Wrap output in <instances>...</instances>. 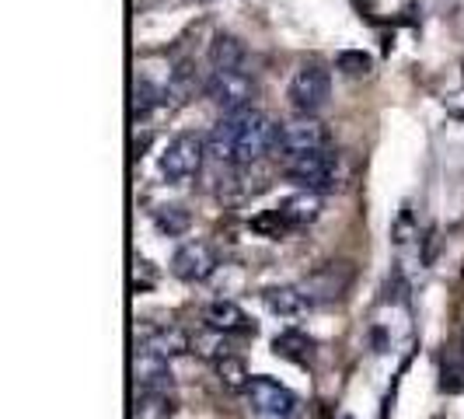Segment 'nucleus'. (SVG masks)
<instances>
[{
  "mask_svg": "<svg viewBox=\"0 0 464 419\" xmlns=\"http://www.w3.org/2000/svg\"><path fill=\"white\" fill-rule=\"evenodd\" d=\"M234 119V154L231 164H258L266 161L273 151H279V122L266 116V112H256V109H241V112H231Z\"/></svg>",
  "mask_w": 464,
  "mask_h": 419,
  "instance_id": "1",
  "label": "nucleus"
},
{
  "mask_svg": "<svg viewBox=\"0 0 464 419\" xmlns=\"http://www.w3.org/2000/svg\"><path fill=\"white\" fill-rule=\"evenodd\" d=\"M322 217V196L318 192H297V196H286L283 203L269 210V213H262L252 220V228L262 234H269V238H283V234L290 231H301L307 224H314Z\"/></svg>",
  "mask_w": 464,
  "mask_h": 419,
  "instance_id": "2",
  "label": "nucleus"
},
{
  "mask_svg": "<svg viewBox=\"0 0 464 419\" xmlns=\"http://www.w3.org/2000/svg\"><path fill=\"white\" fill-rule=\"evenodd\" d=\"M279 171L304 192H328V189H335V179H339V158L328 147L311 151V154H286Z\"/></svg>",
  "mask_w": 464,
  "mask_h": 419,
  "instance_id": "3",
  "label": "nucleus"
},
{
  "mask_svg": "<svg viewBox=\"0 0 464 419\" xmlns=\"http://www.w3.org/2000/svg\"><path fill=\"white\" fill-rule=\"evenodd\" d=\"M203 158H207V140L199 133H179V137L168 140V147L161 151L158 171H161L164 182L182 186L203 168Z\"/></svg>",
  "mask_w": 464,
  "mask_h": 419,
  "instance_id": "4",
  "label": "nucleus"
},
{
  "mask_svg": "<svg viewBox=\"0 0 464 419\" xmlns=\"http://www.w3.org/2000/svg\"><path fill=\"white\" fill-rule=\"evenodd\" d=\"M290 105L304 112V116H314L328 105V94H332V73L322 63H304L297 67V73L290 77Z\"/></svg>",
  "mask_w": 464,
  "mask_h": 419,
  "instance_id": "5",
  "label": "nucleus"
},
{
  "mask_svg": "<svg viewBox=\"0 0 464 419\" xmlns=\"http://www.w3.org/2000/svg\"><path fill=\"white\" fill-rule=\"evenodd\" d=\"M248 405L256 419H297L301 416V398L294 395L286 385H279L273 377H252L248 385Z\"/></svg>",
  "mask_w": 464,
  "mask_h": 419,
  "instance_id": "6",
  "label": "nucleus"
},
{
  "mask_svg": "<svg viewBox=\"0 0 464 419\" xmlns=\"http://www.w3.org/2000/svg\"><path fill=\"white\" fill-rule=\"evenodd\" d=\"M207 98L220 112H241L256 98V81L245 70H213L207 81Z\"/></svg>",
  "mask_w": 464,
  "mask_h": 419,
  "instance_id": "7",
  "label": "nucleus"
},
{
  "mask_svg": "<svg viewBox=\"0 0 464 419\" xmlns=\"http://www.w3.org/2000/svg\"><path fill=\"white\" fill-rule=\"evenodd\" d=\"M220 258H217V248L209 241H186L179 245V252L171 256V273L182 279V283H203L217 273Z\"/></svg>",
  "mask_w": 464,
  "mask_h": 419,
  "instance_id": "8",
  "label": "nucleus"
},
{
  "mask_svg": "<svg viewBox=\"0 0 464 419\" xmlns=\"http://www.w3.org/2000/svg\"><path fill=\"white\" fill-rule=\"evenodd\" d=\"M328 147V130L322 119L314 116H297L279 126V151L283 154H311V151H325Z\"/></svg>",
  "mask_w": 464,
  "mask_h": 419,
  "instance_id": "9",
  "label": "nucleus"
},
{
  "mask_svg": "<svg viewBox=\"0 0 464 419\" xmlns=\"http://www.w3.org/2000/svg\"><path fill=\"white\" fill-rule=\"evenodd\" d=\"M133 381H137V392H175V374L168 367V360L140 346L133 353Z\"/></svg>",
  "mask_w": 464,
  "mask_h": 419,
  "instance_id": "10",
  "label": "nucleus"
},
{
  "mask_svg": "<svg viewBox=\"0 0 464 419\" xmlns=\"http://www.w3.org/2000/svg\"><path fill=\"white\" fill-rule=\"evenodd\" d=\"M137 346L147 349V353H158V356H164V360H171V356L188 353L192 343H188V336L182 332V328L150 326V328H143V332H137Z\"/></svg>",
  "mask_w": 464,
  "mask_h": 419,
  "instance_id": "11",
  "label": "nucleus"
},
{
  "mask_svg": "<svg viewBox=\"0 0 464 419\" xmlns=\"http://www.w3.org/2000/svg\"><path fill=\"white\" fill-rule=\"evenodd\" d=\"M203 322L207 328L213 332H220V336H248V332H256V326L248 322V315L237 307L234 301H213L207 304V311H203Z\"/></svg>",
  "mask_w": 464,
  "mask_h": 419,
  "instance_id": "12",
  "label": "nucleus"
},
{
  "mask_svg": "<svg viewBox=\"0 0 464 419\" xmlns=\"http://www.w3.org/2000/svg\"><path fill=\"white\" fill-rule=\"evenodd\" d=\"M262 304L276 318H301L304 311L311 307V297L304 294L301 287H266L262 290Z\"/></svg>",
  "mask_w": 464,
  "mask_h": 419,
  "instance_id": "13",
  "label": "nucleus"
},
{
  "mask_svg": "<svg viewBox=\"0 0 464 419\" xmlns=\"http://www.w3.org/2000/svg\"><path fill=\"white\" fill-rule=\"evenodd\" d=\"M245 60H248V49H245V43L237 35H227V32L213 35V43H209V63H213V70H241Z\"/></svg>",
  "mask_w": 464,
  "mask_h": 419,
  "instance_id": "14",
  "label": "nucleus"
},
{
  "mask_svg": "<svg viewBox=\"0 0 464 419\" xmlns=\"http://www.w3.org/2000/svg\"><path fill=\"white\" fill-rule=\"evenodd\" d=\"M175 413H179L175 392H137L133 419H175Z\"/></svg>",
  "mask_w": 464,
  "mask_h": 419,
  "instance_id": "15",
  "label": "nucleus"
},
{
  "mask_svg": "<svg viewBox=\"0 0 464 419\" xmlns=\"http://www.w3.org/2000/svg\"><path fill=\"white\" fill-rule=\"evenodd\" d=\"M273 353L283 356V360H294V364H307L311 353H314V339L301 328H286L273 339Z\"/></svg>",
  "mask_w": 464,
  "mask_h": 419,
  "instance_id": "16",
  "label": "nucleus"
},
{
  "mask_svg": "<svg viewBox=\"0 0 464 419\" xmlns=\"http://www.w3.org/2000/svg\"><path fill=\"white\" fill-rule=\"evenodd\" d=\"M154 224H158V231L168 234V238H179V234H186L192 228V217H188L186 207H179V203H161V207H154Z\"/></svg>",
  "mask_w": 464,
  "mask_h": 419,
  "instance_id": "17",
  "label": "nucleus"
},
{
  "mask_svg": "<svg viewBox=\"0 0 464 419\" xmlns=\"http://www.w3.org/2000/svg\"><path fill=\"white\" fill-rule=\"evenodd\" d=\"M217 374H220V385H227L231 392H248V385H252V377H248L245 364H241L237 356L217 360Z\"/></svg>",
  "mask_w": 464,
  "mask_h": 419,
  "instance_id": "18",
  "label": "nucleus"
},
{
  "mask_svg": "<svg viewBox=\"0 0 464 419\" xmlns=\"http://www.w3.org/2000/svg\"><path fill=\"white\" fill-rule=\"evenodd\" d=\"M339 70L349 77H360L371 70V56L367 53H339Z\"/></svg>",
  "mask_w": 464,
  "mask_h": 419,
  "instance_id": "19",
  "label": "nucleus"
},
{
  "mask_svg": "<svg viewBox=\"0 0 464 419\" xmlns=\"http://www.w3.org/2000/svg\"><path fill=\"white\" fill-rule=\"evenodd\" d=\"M343 419H353V416H343Z\"/></svg>",
  "mask_w": 464,
  "mask_h": 419,
  "instance_id": "20",
  "label": "nucleus"
}]
</instances>
